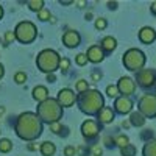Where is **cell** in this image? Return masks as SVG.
I'll list each match as a JSON object with an SVG mask.
<instances>
[{
    "instance_id": "obj_25",
    "label": "cell",
    "mask_w": 156,
    "mask_h": 156,
    "mask_svg": "<svg viewBox=\"0 0 156 156\" xmlns=\"http://www.w3.org/2000/svg\"><path fill=\"white\" fill-rule=\"evenodd\" d=\"M115 144L119 145V147H122V148L126 147V145H128V137H126V136H119V137L115 139Z\"/></svg>"
},
{
    "instance_id": "obj_18",
    "label": "cell",
    "mask_w": 156,
    "mask_h": 156,
    "mask_svg": "<svg viewBox=\"0 0 156 156\" xmlns=\"http://www.w3.org/2000/svg\"><path fill=\"white\" fill-rule=\"evenodd\" d=\"M144 156H156V139L148 140L144 147Z\"/></svg>"
},
{
    "instance_id": "obj_40",
    "label": "cell",
    "mask_w": 156,
    "mask_h": 156,
    "mask_svg": "<svg viewBox=\"0 0 156 156\" xmlns=\"http://www.w3.org/2000/svg\"><path fill=\"white\" fill-rule=\"evenodd\" d=\"M28 148H30V150H36V148H37V145H34V144H33V145H30Z\"/></svg>"
},
{
    "instance_id": "obj_27",
    "label": "cell",
    "mask_w": 156,
    "mask_h": 156,
    "mask_svg": "<svg viewBox=\"0 0 156 156\" xmlns=\"http://www.w3.org/2000/svg\"><path fill=\"white\" fill-rule=\"evenodd\" d=\"M106 94L109 97H117L119 95V89H117V86H108L106 87Z\"/></svg>"
},
{
    "instance_id": "obj_37",
    "label": "cell",
    "mask_w": 156,
    "mask_h": 156,
    "mask_svg": "<svg viewBox=\"0 0 156 156\" xmlns=\"http://www.w3.org/2000/svg\"><path fill=\"white\" fill-rule=\"evenodd\" d=\"M94 153H95V156H100L101 154V148L97 145V147H94Z\"/></svg>"
},
{
    "instance_id": "obj_10",
    "label": "cell",
    "mask_w": 156,
    "mask_h": 156,
    "mask_svg": "<svg viewBox=\"0 0 156 156\" xmlns=\"http://www.w3.org/2000/svg\"><path fill=\"white\" fill-rule=\"evenodd\" d=\"M75 101V94L70 89H61L58 95V103L61 106H72V103Z\"/></svg>"
},
{
    "instance_id": "obj_31",
    "label": "cell",
    "mask_w": 156,
    "mask_h": 156,
    "mask_svg": "<svg viewBox=\"0 0 156 156\" xmlns=\"http://www.w3.org/2000/svg\"><path fill=\"white\" fill-rule=\"evenodd\" d=\"M86 62H87V56H86L84 53L76 55V64H80V66H84Z\"/></svg>"
},
{
    "instance_id": "obj_21",
    "label": "cell",
    "mask_w": 156,
    "mask_h": 156,
    "mask_svg": "<svg viewBox=\"0 0 156 156\" xmlns=\"http://www.w3.org/2000/svg\"><path fill=\"white\" fill-rule=\"evenodd\" d=\"M115 39L114 37H111V36H108V37H105L101 41V47L105 48V50H108V51H112L114 48H115Z\"/></svg>"
},
{
    "instance_id": "obj_22",
    "label": "cell",
    "mask_w": 156,
    "mask_h": 156,
    "mask_svg": "<svg viewBox=\"0 0 156 156\" xmlns=\"http://www.w3.org/2000/svg\"><path fill=\"white\" fill-rule=\"evenodd\" d=\"M11 148H12V144H11L9 139H0V151L8 153Z\"/></svg>"
},
{
    "instance_id": "obj_29",
    "label": "cell",
    "mask_w": 156,
    "mask_h": 156,
    "mask_svg": "<svg viewBox=\"0 0 156 156\" xmlns=\"http://www.w3.org/2000/svg\"><path fill=\"white\" fill-rule=\"evenodd\" d=\"M37 17L41 19V20H47V19H50V12H48L47 9H44V8H42L41 11L37 12Z\"/></svg>"
},
{
    "instance_id": "obj_35",
    "label": "cell",
    "mask_w": 156,
    "mask_h": 156,
    "mask_svg": "<svg viewBox=\"0 0 156 156\" xmlns=\"http://www.w3.org/2000/svg\"><path fill=\"white\" fill-rule=\"evenodd\" d=\"M5 37H6V42H11V41H12V39H14V37H16V34H14V33H12V31H8Z\"/></svg>"
},
{
    "instance_id": "obj_7",
    "label": "cell",
    "mask_w": 156,
    "mask_h": 156,
    "mask_svg": "<svg viewBox=\"0 0 156 156\" xmlns=\"http://www.w3.org/2000/svg\"><path fill=\"white\" fill-rule=\"evenodd\" d=\"M139 111L147 117H151L156 114V97L151 94H145L139 101Z\"/></svg>"
},
{
    "instance_id": "obj_6",
    "label": "cell",
    "mask_w": 156,
    "mask_h": 156,
    "mask_svg": "<svg viewBox=\"0 0 156 156\" xmlns=\"http://www.w3.org/2000/svg\"><path fill=\"white\" fill-rule=\"evenodd\" d=\"M16 36L20 42H31L36 37V27L31 22H20L16 28Z\"/></svg>"
},
{
    "instance_id": "obj_39",
    "label": "cell",
    "mask_w": 156,
    "mask_h": 156,
    "mask_svg": "<svg viewBox=\"0 0 156 156\" xmlns=\"http://www.w3.org/2000/svg\"><path fill=\"white\" fill-rule=\"evenodd\" d=\"M151 12L156 16V2H153V3H151Z\"/></svg>"
},
{
    "instance_id": "obj_4",
    "label": "cell",
    "mask_w": 156,
    "mask_h": 156,
    "mask_svg": "<svg viewBox=\"0 0 156 156\" xmlns=\"http://www.w3.org/2000/svg\"><path fill=\"white\" fill-rule=\"evenodd\" d=\"M36 62H37V66H39L41 70H44V72H53L56 69V66H58L59 59H58L56 51H53V50H44V51L39 53Z\"/></svg>"
},
{
    "instance_id": "obj_19",
    "label": "cell",
    "mask_w": 156,
    "mask_h": 156,
    "mask_svg": "<svg viewBox=\"0 0 156 156\" xmlns=\"http://www.w3.org/2000/svg\"><path fill=\"white\" fill-rule=\"evenodd\" d=\"M129 122H131V125H134V126H142L145 123V119L140 112H133L131 117H129Z\"/></svg>"
},
{
    "instance_id": "obj_42",
    "label": "cell",
    "mask_w": 156,
    "mask_h": 156,
    "mask_svg": "<svg viewBox=\"0 0 156 156\" xmlns=\"http://www.w3.org/2000/svg\"><path fill=\"white\" fill-rule=\"evenodd\" d=\"M2 14H3V9H2V6H0V19H2Z\"/></svg>"
},
{
    "instance_id": "obj_32",
    "label": "cell",
    "mask_w": 156,
    "mask_h": 156,
    "mask_svg": "<svg viewBox=\"0 0 156 156\" xmlns=\"http://www.w3.org/2000/svg\"><path fill=\"white\" fill-rule=\"evenodd\" d=\"M50 129L53 133H59V129H61V123L59 122H53V123H50Z\"/></svg>"
},
{
    "instance_id": "obj_5",
    "label": "cell",
    "mask_w": 156,
    "mask_h": 156,
    "mask_svg": "<svg viewBox=\"0 0 156 156\" xmlns=\"http://www.w3.org/2000/svg\"><path fill=\"white\" fill-rule=\"evenodd\" d=\"M123 64L126 66L128 70H139L145 64V56L140 50L131 48L123 55Z\"/></svg>"
},
{
    "instance_id": "obj_2",
    "label": "cell",
    "mask_w": 156,
    "mask_h": 156,
    "mask_svg": "<svg viewBox=\"0 0 156 156\" xmlns=\"http://www.w3.org/2000/svg\"><path fill=\"white\" fill-rule=\"evenodd\" d=\"M61 112H62V106L56 100H45L41 103V106L37 109V114L42 117L44 120L47 122H58V119L61 117Z\"/></svg>"
},
{
    "instance_id": "obj_41",
    "label": "cell",
    "mask_w": 156,
    "mask_h": 156,
    "mask_svg": "<svg viewBox=\"0 0 156 156\" xmlns=\"http://www.w3.org/2000/svg\"><path fill=\"white\" fill-rule=\"evenodd\" d=\"M2 75H3V66L0 64V76H2Z\"/></svg>"
},
{
    "instance_id": "obj_14",
    "label": "cell",
    "mask_w": 156,
    "mask_h": 156,
    "mask_svg": "<svg viewBox=\"0 0 156 156\" xmlns=\"http://www.w3.org/2000/svg\"><path fill=\"white\" fill-rule=\"evenodd\" d=\"M139 39L144 44H150V42H153L156 39V33H154V30L151 27H144L140 30V33H139Z\"/></svg>"
},
{
    "instance_id": "obj_11",
    "label": "cell",
    "mask_w": 156,
    "mask_h": 156,
    "mask_svg": "<svg viewBox=\"0 0 156 156\" xmlns=\"http://www.w3.org/2000/svg\"><path fill=\"white\" fill-rule=\"evenodd\" d=\"M115 109L119 111V112H122V114H125V112H129L131 111V108H133V101L129 100L128 97H119L115 100Z\"/></svg>"
},
{
    "instance_id": "obj_9",
    "label": "cell",
    "mask_w": 156,
    "mask_h": 156,
    "mask_svg": "<svg viewBox=\"0 0 156 156\" xmlns=\"http://www.w3.org/2000/svg\"><path fill=\"white\" fill-rule=\"evenodd\" d=\"M117 89H119L120 94H125V95H131L136 89V84L131 78L128 76H122L119 80V84H117Z\"/></svg>"
},
{
    "instance_id": "obj_34",
    "label": "cell",
    "mask_w": 156,
    "mask_h": 156,
    "mask_svg": "<svg viewBox=\"0 0 156 156\" xmlns=\"http://www.w3.org/2000/svg\"><path fill=\"white\" fill-rule=\"evenodd\" d=\"M64 154L66 156H73L75 154V148L73 147H66L64 148Z\"/></svg>"
},
{
    "instance_id": "obj_17",
    "label": "cell",
    "mask_w": 156,
    "mask_h": 156,
    "mask_svg": "<svg viewBox=\"0 0 156 156\" xmlns=\"http://www.w3.org/2000/svg\"><path fill=\"white\" fill-rule=\"evenodd\" d=\"M47 95H48V92H47V89L44 86H37V87L33 89V97L37 101H45L47 100Z\"/></svg>"
},
{
    "instance_id": "obj_30",
    "label": "cell",
    "mask_w": 156,
    "mask_h": 156,
    "mask_svg": "<svg viewBox=\"0 0 156 156\" xmlns=\"http://www.w3.org/2000/svg\"><path fill=\"white\" fill-rule=\"evenodd\" d=\"M95 28H98V30L106 28V20L103 19V17H98V19L95 20Z\"/></svg>"
},
{
    "instance_id": "obj_28",
    "label": "cell",
    "mask_w": 156,
    "mask_h": 156,
    "mask_svg": "<svg viewBox=\"0 0 156 156\" xmlns=\"http://www.w3.org/2000/svg\"><path fill=\"white\" fill-rule=\"evenodd\" d=\"M86 89H87V81L80 80V81L76 83V90H78V92H84Z\"/></svg>"
},
{
    "instance_id": "obj_15",
    "label": "cell",
    "mask_w": 156,
    "mask_h": 156,
    "mask_svg": "<svg viewBox=\"0 0 156 156\" xmlns=\"http://www.w3.org/2000/svg\"><path fill=\"white\" fill-rule=\"evenodd\" d=\"M87 59L89 61H92V62H100L103 59V51L98 45H92L89 50H87Z\"/></svg>"
},
{
    "instance_id": "obj_24",
    "label": "cell",
    "mask_w": 156,
    "mask_h": 156,
    "mask_svg": "<svg viewBox=\"0 0 156 156\" xmlns=\"http://www.w3.org/2000/svg\"><path fill=\"white\" fill-rule=\"evenodd\" d=\"M122 154H123V156H134V154H136V147L131 145V144H128L126 147L122 148Z\"/></svg>"
},
{
    "instance_id": "obj_38",
    "label": "cell",
    "mask_w": 156,
    "mask_h": 156,
    "mask_svg": "<svg viewBox=\"0 0 156 156\" xmlns=\"http://www.w3.org/2000/svg\"><path fill=\"white\" fill-rule=\"evenodd\" d=\"M108 6H109L111 9H115V8H117V2H108Z\"/></svg>"
},
{
    "instance_id": "obj_8",
    "label": "cell",
    "mask_w": 156,
    "mask_h": 156,
    "mask_svg": "<svg viewBox=\"0 0 156 156\" xmlns=\"http://www.w3.org/2000/svg\"><path fill=\"white\" fill-rule=\"evenodd\" d=\"M137 81L140 86L150 87L156 83V73L153 70H139L137 72Z\"/></svg>"
},
{
    "instance_id": "obj_26",
    "label": "cell",
    "mask_w": 156,
    "mask_h": 156,
    "mask_svg": "<svg viewBox=\"0 0 156 156\" xmlns=\"http://www.w3.org/2000/svg\"><path fill=\"white\" fill-rule=\"evenodd\" d=\"M14 81H16V83H19V84L25 83V81H27V75H25L23 72H17V73H16V76H14Z\"/></svg>"
},
{
    "instance_id": "obj_23",
    "label": "cell",
    "mask_w": 156,
    "mask_h": 156,
    "mask_svg": "<svg viewBox=\"0 0 156 156\" xmlns=\"http://www.w3.org/2000/svg\"><path fill=\"white\" fill-rule=\"evenodd\" d=\"M42 5H44L42 0H30V2H28V6H30L33 11H37V12L42 9Z\"/></svg>"
},
{
    "instance_id": "obj_33",
    "label": "cell",
    "mask_w": 156,
    "mask_h": 156,
    "mask_svg": "<svg viewBox=\"0 0 156 156\" xmlns=\"http://www.w3.org/2000/svg\"><path fill=\"white\" fill-rule=\"evenodd\" d=\"M59 66H61L62 70H67V69H69V59H67V58H64V59L59 62Z\"/></svg>"
},
{
    "instance_id": "obj_20",
    "label": "cell",
    "mask_w": 156,
    "mask_h": 156,
    "mask_svg": "<svg viewBox=\"0 0 156 156\" xmlns=\"http://www.w3.org/2000/svg\"><path fill=\"white\" fill-rule=\"evenodd\" d=\"M41 151H42L44 156H53L56 148H55V145L51 144V142H44V144L41 145Z\"/></svg>"
},
{
    "instance_id": "obj_13",
    "label": "cell",
    "mask_w": 156,
    "mask_h": 156,
    "mask_svg": "<svg viewBox=\"0 0 156 156\" xmlns=\"http://www.w3.org/2000/svg\"><path fill=\"white\" fill-rule=\"evenodd\" d=\"M81 129H83L84 137H94V136L98 133V126H97V123H95L94 120H86V122L83 123Z\"/></svg>"
},
{
    "instance_id": "obj_3",
    "label": "cell",
    "mask_w": 156,
    "mask_h": 156,
    "mask_svg": "<svg viewBox=\"0 0 156 156\" xmlns=\"http://www.w3.org/2000/svg\"><path fill=\"white\" fill-rule=\"evenodd\" d=\"M86 94L87 95H84L83 97V101H81V109L84 112H89V114L100 112L101 105H103L101 95L97 92V90H90V92H86Z\"/></svg>"
},
{
    "instance_id": "obj_1",
    "label": "cell",
    "mask_w": 156,
    "mask_h": 156,
    "mask_svg": "<svg viewBox=\"0 0 156 156\" xmlns=\"http://www.w3.org/2000/svg\"><path fill=\"white\" fill-rule=\"evenodd\" d=\"M17 134L23 139H33L36 136L41 134V122L37 120V115L27 112V114H22L19 117V122H17Z\"/></svg>"
},
{
    "instance_id": "obj_16",
    "label": "cell",
    "mask_w": 156,
    "mask_h": 156,
    "mask_svg": "<svg viewBox=\"0 0 156 156\" xmlns=\"http://www.w3.org/2000/svg\"><path fill=\"white\" fill-rule=\"evenodd\" d=\"M112 119H114V111L111 108L105 106V108L100 109V112H98V120L100 122L108 123V122H112Z\"/></svg>"
},
{
    "instance_id": "obj_12",
    "label": "cell",
    "mask_w": 156,
    "mask_h": 156,
    "mask_svg": "<svg viewBox=\"0 0 156 156\" xmlns=\"http://www.w3.org/2000/svg\"><path fill=\"white\" fill-rule=\"evenodd\" d=\"M62 42L67 47H76L78 44H80V34H78L76 31H73V30H69L62 36Z\"/></svg>"
},
{
    "instance_id": "obj_36",
    "label": "cell",
    "mask_w": 156,
    "mask_h": 156,
    "mask_svg": "<svg viewBox=\"0 0 156 156\" xmlns=\"http://www.w3.org/2000/svg\"><path fill=\"white\" fill-rule=\"evenodd\" d=\"M47 80H48L50 83H53V81L56 80V78H55V75H53V73H48V75H47Z\"/></svg>"
}]
</instances>
